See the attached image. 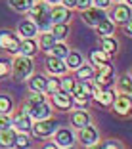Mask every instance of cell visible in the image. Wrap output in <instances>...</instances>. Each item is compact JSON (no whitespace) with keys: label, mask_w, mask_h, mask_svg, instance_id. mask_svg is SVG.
<instances>
[{"label":"cell","mask_w":132,"mask_h":149,"mask_svg":"<svg viewBox=\"0 0 132 149\" xmlns=\"http://www.w3.org/2000/svg\"><path fill=\"white\" fill-rule=\"evenodd\" d=\"M75 141V136H73V132L67 130V128H61V130L56 132V145L57 147H71Z\"/></svg>","instance_id":"obj_15"},{"label":"cell","mask_w":132,"mask_h":149,"mask_svg":"<svg viewBox=\"0 0 132 149\" xmlns=\"http://www.w3.org/2000/svg\"><path fill=\"white\" fill-rule=\"evenodd\" d=\"M0 48L8 50L10 54H19V50H21V40L12 31H0Z\"/></svg>","instance_id":"obj_3"},{"label":"cell","mask_w":132,"mask_h":149,"mask_svg":"<svg viewBox=\"0 0 132 149\" xmlns=\"http://www.w3.org/2000/svg\"><path fill=\"white\" fill-rule=\"evenodd\" d=\"M12 128V118L8 117V113H0V132Z\"/></svg>","instance_id":"obj_36"},{"label":"cell","mask_w":132,"mask_h":149,"mask_svg":"<svg viewBox=\"0 0 132 149\" xmlns=\"http://www.w3.org/2000/svg\"><path fill=\"white\" fill-rule=\"evenodd\" d=\"M19 52L23 54V56H29V57H33L36 54V42L33 38H23L21 40V50Z\"/></svg>","instance_id":"obj_25"},{"label":"cell","mask_w":132,"mask_h":149,"mask_svg":"<svg viewBox=\"0 0 132 149\" xmlns=\"http://www.w3.org/2000/svg\"><path fill=\"white\" fill-rule=\"evenodd\" d=\"M17 31L23 38H33L36 35V31H38V27H36L35 21H21L17 27Z\"/></svg>","instance_id":"obj_17"},{"label":"cell","mask_w":132,"mask_h":149,"mask_svg":"<svg viewBox=\"0 0 132 149\" xmlns=\"http://www.w3.org/2000/svg\"><path fill=\"white\" fill-rule=\"evenodd\" d=\"M12 67H13V77H15L17 80H23V79H27V77L31 74V71H33V61H31V57H29V56H23V54H19V56H15Z\"/></svg>","instance_id":"obj_2"},{"label":"cell","mask_w":132,"mask_h":149,"mask_svg":"<svg viewBox=\"0 0 132 149\" xmlns=\"http://www.w3.org/2000/svg\"><path fill=\"white\" fill-rule=\"evenodd\" d=\"M98 130L96 126H92V124H86V126L79 128V140L82 145H94L98 141Z\"/></svg>","instance_id":"obj_7"},{"label":"cell","mask_w":132,"mask_h":149,"mask_svg":"<svg viewBox=\"0 0 132 149\" xmlns=\"http://www.w3.org/2000/svg\"><path fill=\"white\" fill-rule=\"evenodd\" d=\"M57 90H61V80L50 79L48 82H46V92H48V94H54V92H57Z\"/></svg>","instance_id":"obj_34"},{"label":"cell","mask_w":132,"mask_h":149,"mask_svg":"<svg viewBox=\"0 0 132 149\" xmlns=\"http://www.w3.org/2000/svg\"><path fill=\"white\" fill-rule=\"evenodd\" d=\"M128 6H130V8H132V0H128Z\"/></svg>","instance_id":"obj_46"},{"label":"cell","mask_w":132,"mask_h":149,"mask_svg":"<svg viewBox=\"0 0 132 149\" xmlns=\"http://www.w3.org/2000/svg\"><path fill=\"white\" fill-rule=\"evenodd\" d=\"M8 71H10V65L6 61H0V79H2V77H6V74H8Z\"/></svg>","instance_id":"obj_40"},{"label":"cell","mask_w":132,"mask_h":149,"mask_svg":"<svg viewBox=\"0 0 132 149\" xmlns=\"http://www.w3.org/2000/svg\"><path fill=\"white\" fill-rule=\"evenodd\" d=\"M94 2L92 0H77V8H80V10H86V8H90Z\"/></svg>","instance_id":"obj_39"},{"label":"cell","mask_w":132,"mask_h":149,"mask_svg":"<svg viewBox=\"0 0 132 149\" xmlns=\"http://www.w3.org/2000/svg\"><path fill=\"white\" fill-rule=\"evenodd\" d=\"M33 4H35V0H10V6L15 12H29Z\"/></svg>","instance_id":"obj_29"},{"label":"cell","mask_w":132,"mask_h":149,"mask_svg":"<svg viewBox=\"0 0 132 149\" xmlns=\"http://www.w3.org/2000/svg\"><path fill=\"white\" fill-rule=\"evenodd\" d=\"M94 79H96V84L100 86H109L115 80V69L109 63H103V65H98V69L94 71Z\"/></svg>","instance_id":"obj_4"},{"label":"cell","mask_w":132,"mask_h":149,"mask_svg":"<svg viewBox=\"0 0 132 149\" xmlns=\"http://www.w3.org/2000/svg\"><path fill=\"white\" fill-rule=\"evenodd\" d=\"M124 33H126L128 36H132V17L128 19L126 23H124Z\"/></svg>","instance_id":"obj_41"},{"label":"cell","mask_w":132,"mask_h":149,"mask_svg":"<svg viewBox=\"0 0 132 149\" xmlns=\"http://www.w3.org/2000/svg\"><path fill=\"white\" fill-rule=\"evenodd\" d=\"M46 82H48V79H44L42 74H35L29 80V88L33 92H46Z\"/></svg>","instance_id":"obj_22"},{"label":"cell","mask_w":132,"mask_h":149,"mask_svg":"<svg viewBox=\"0 0 132 149\" xmlns=\"http://www.w3.org/2000/svg\"><path fill=\"white\" fill-rule=\"evenodd\" d=\"M117 90L124 96H130L132 97V79L128 74H123L119 80H117Z\"/></svg>","instance_id":"obj_23"},{"label":"cell","mask_w":132,"mask_h":149,"mask_svg":"<svg viewBox=\"0 0 132 149\" xmlns=\"http://www.w3.org/2000/svg\"><path fill=\"white\" fill-rule=\"evenodd\" d=\"M61 4L67 6V8H75V6H77V0H61Z\"/></svg>","instance_id":"obj_42"},{"label":"cell","mask_w":132,"mask_h":149,"mask_svg":"<svg viewBox=\"0 0 132 149\" xmlns=\"http://www.w3.org/2000/svg\"><path fill=\"white\" fill-rule=\"evenodd\" d=\"M52 101H54V105H56L57 109H69V107L73 105L71 94L65 92V90H57V92H54Z\"/></svg>","instance_id":"obj_11"},{"label":"cell","mask_w":132,"mask_h":149,"mask_svg":"<svg viewBox=\"0 0 132 149\" xmlns=\"http://www.w3.org/2000/svg\"><path fill=\"white\" fill-rule=\"evenodd\" d=\"M65 63H67V69H79L80 65H82V56L77 52H69L65 57Z\"/></svg>","instance_id":"obj_26"},{"label":"cell","mask_w":132,"mask_h":149,"mask_svg":"<svg viewBox=\"0 0 132 149\" xmlns=\"http://www.w3.org/2000/svg\"><path fill=\"white\" fill-rule=\"evenodd\" d=\"M117 48H119V44H117V40H115L113 36H103V38H101V50H105L109 56L117 52Z\"/></svg>","instance_id":"obj_28"},{"label":"cell","mask_w":132,"mask_h":149,"mask_svg":"<svg viewBox=\"0 0 132 149\" xmlns=\"http://www.w3.org/2000/svg\"><path fill=\"white\" fill-rule=\"evenodd\" d=\"M113 2H123V0H113Z\"/></svg>","instance_id":"obj_47"},{"label":"cell","mask_w":132,"mask_h":149,"mask_svg":"<svg viewBox=\"0 0 132 149\" xmlns=\"http://www.w3.org/2000/svg\"><path fill=\"white\" fill-rule=\"evenodd\" d=\"M33 134L38 138H46V136H52L56 132V123L50 120V118H42V120H36V124H33Z\"/></svg>","instance_id":"obj_6"},{"label":"cell","mask_w":132,"mask_h":149,"mask_svg":"<svg viewBox=\"0 0 132 149\" xmlns=\"http://www.w3.org/2000/svg\"><path fill=\"white\" fill-rule=\"evenodd\" d=\"M13 109V101L8 96H0V113H10Z\"/></svg>","instance_id":"obj_33"},{"label":"cell","mask_w":132,"mask_h":149,"mask_svg":"<svg viewBox=\"0 0 132 149\" xmlns=\"http://www.w3.org/2000/svg\"><path fill=\"white\" fill-rule=\"evenodd\" d=\"M92 2H94V6H96V8H100V10L109 8V4H111V0H92Z\"/></svg>","instance_id":"obj_38"},{"label":"cell","mask_w":132,"mask_h":149,"mask_svg":"<svg viewBox=\"0 0 132 149\" xmlns=\"http://www.w3.org/2000/svg\"><path fill=\"white\" fill-rule=\"evenodd\" d=\"M57 2H61V0H48V4L52 6V4H57Z\"/></svg>","instance_id":"obj_44"},{"label":"cell","mask_w":132,"mask_h":149,"mask_svg":"<svg viewBox=\"0 0 132 149\" xmlns=\"http://www.w3.org/2000/svg\"><path fill=\"white\" fill-rule=\"evenodd\" d=\"M52 35L56 36V40H63L67 35H69L67 23H56V25H52Z\"/></svg>","instance_id":"obj_27"},{"label":"cell","mask_w":132,"mask_h":149,"mask_svg":"<svg viewBox=\"0 0 132 149\" xmlns=\"http://www.w3.org/2000/svg\"><path fill=\"white\" fill-rule=\"evenodd\" d=\"M96 31H98V35L103 38V36H113V33H115V25H113V21L111 19H107V17H103L100 23L96 25Z\"/></svg>","instance_id":"obj_18"},{"label":"cell","mask_w":132,"mask_h":149,"mask_svg":"<svg viewBox=\"0 0 132 149\" xmlns=\"http://www.w3.org/2000/svg\"><path fill=\"white\" fill-rule=\"evenodd\" d=\"M75 86H77V82H75V79H71V77H65V79L61 80V90H65V92H69V94H73Z\"/></svg>","instance_id":"obj_35"},{"label":"cell","mask_w":132,"mask_h":149,"mask_svg":"<svg viewBox=\"0 0 132 149\" xmlns=\"http://www.w3.org/2000/svg\"><path fill=\"white\" fill-rule=\"evenodd\" d=\"M50 12H52V6L48 2H35L29 10V15H31V21H35L38 29H48L52 25Z\"/></svg>","instance_id":"obj_1"},{"label":"cell","mask_w":132,"mask_h":149,"mask_svg":"<svg viewBox=\"0 0 132 149\" xmlns=\"http://www.w3.org/2000/svg\"><path fill=\"white\" fill-rule=\"evenodd\" d=\"M71 17V12L67 6H57L54 4L52 6V12H50V19H52V25H56V23H67Z\"/></svg>","instance_id":"obj_9"},{"label":"cell","mask_w":132,"mask_h":149,"mask_svg":"<svg viewBox=\"0 0 132 149\" xmlns=\"http://www.w3.org/2000/svg\"><path fill=\"white\" fill-rule=\"evenodd\" d=\"M82 19H84L86 25L96 27L98 23L103 19V15H101V10L100 8H86V10H82Z\"/></svg>","instance_id":"obj_14"},{"label":"cell","mask_w":132,"mask_h":149,"mask_svg":"<svg viewBox=\"0 0 132 149\" xmlns=\"http://www.w3.org/2000/svg\"><path fill=\"white\" fill-rule=\"evenodd\" d=\"M29 143H31V141H29V138H27L23 132H19L17 138H15V145H17V147H27Z\"/></svg>","instance_id":"obj_37"},{"label":"cell","mask_w":132,"mask_h":149,"mask_svg":"<svg viewBox=\"0 0 132 149\" xmlns=\"http://www.w3.org/2000/svg\"><path fill=\"white\" fill-rule=\"evenodd\" d=\"M29 115H31V118H35V120H42V118H50L52 109H50V105H46V103H36V105H33L31 109H29Z\"/></svg>","instance_id":"obj_16"},{"label":"cell","mask_w":132,"mask_h":149,"mask_svg":"<svg viewBox=\"0 0 132 149\" xmlns=\"http://www.w3.org/2000/svg\"><path fill=\"white\" fill-rule=\"evenodd\" d=\"M46 69H48L52 74H63L67 71V63H63L61 57L50 56L48 59H46Z\"/></svg>","instance_id":"obj_13"},{"label":"cell","mask_w":132,"mask_h":149,"mask_svg":"<svg viewBox=\"0 0 132 149\" xmlns=\"http://www.w3.org/2000/svg\"><path fill=\"white\" fill-rule=\"evenodd\" d=\"M96 100H98V103H101V105H111L113 100H115V94H113V90H101V92L96 96Z\"/></svg>","instance_id":"obj_31"},{"label":"cell","mask_w":132,"mask_h":149,"mask_svg":"<svg viewBox=\"0 0 132 149\" xmlns=\"http://www.w3.org/2000/svg\"><path fill=\"white\" fill-rule=\"evenodd\" d=\"M111 17L115 19V21H119V23H126L128 19L132 17V10L128 4H117L113 8V12H111Z\"/></svg>","instance_id":"obj_12"},{"label":"cell","mask_w":132,"mask_h":149,"mask_svg":"<svg viewBox=\"0 0 132 149\" xmlns=\"http://www.w3.org/2000/svg\"><path fill=\"white\" fill-rule=\"evenodd\" d=\"M12 126L15 128L17 132H29V130L33 128L31 115H29V113H19L17 117L12 118Z\"/></svg>","instance_id":"obj_10"},{"label":"cell","mask_w":132,"mask_h":149,"mask_svg":"<svg viewBox=\"0 0 132 149\" xmlns=\"http://www.w3.org/2000/svg\"><path fill=\"white\" fill-rule=\"evenodd\" d=\"M94 77V67L92 65H80L77 69V79L79 80H90Z\"/></svg>","instance_id":"obj_30"},{"label":"cell","mask_w":132,"mask_h":149,"mask_svg":"<svg viewBox=\"0 0 132 149\" xmlns=\"http://www.w3.org/2000/svg\"><path fill=\"white\" fill-rule=\"evenodd\" d=\"M15 138H17V134H15L12 128L2 130L0 132V145H2V147H13V145H15Z\"/></svg>","instance_id":"obj_20"},{"label":"cell","mask_w":132,"mask_h":149,"mask_svg":"<svg viewBox=\"0 0 132 149\" xmlns=\"http://www.w3.org/2000/svg\"><path fill=\"white\" fill-rule=\"evenodd\" d=\"M67 54H69V50H67V46H65V44H61V42H56V44H54V48H52V56L65 59V57H67Z\"/></svg>","instance_id":"obj_32"},{"label":"cell","mask_w":132,"mask_h":149,"mask_svg":"<svg viewBox=\"0 0 132 149\" xmlns=\"http://www.w3.org/2000/svg\"><path fill=\"white\" fill-rule=\"evenodd\" d=\"M90 59H92V63H96V67L103 65V63H109V54L105 50H92L90 52Z\"/></svg>","instance_id":"obj_24"},{"label":"cell","mask_w":132,"mask_h":149,"mask_svg":"<svg viewBox=\"0 0 132 149\" xmlns=\"http://www.w3.org/2000/svg\"><path fill=\"white\" fill-rule=\"evenodd\" d=\"M113 109H115V113H119V115H130L132 113V97L130 96H124V94L115 96Z\"/></svg>","instance_id":"obj_8"},{"label":"cell","mask_w":132,"mask_h":149,"mask_svg":"<svg viewBox=\"0 0 132 149\" xmlns=\"http://www.w3.org/2000/svg\"><path fill=\"white\" fill-rule=\"evenodd\" d=\"M103 147H105V149H111V147H121V143H117V141H107V143H103Z\"/></svg>","instance_id":"obj_43"},{"label":"cell","mask_w":132,"mask_h":149,"mask_svg":"<svg viewBox=\"0 0 132 149\" xmlns=\"http://www.w3.org/2000/svg\"><path fill=\"white\" fill-rule=\"evenodd\" d=\"M128 77H130V79H132V69H130V71H128Z\"/></svg>","instance_id":"obj_45"},{"label":"cell","mask_w":132,"mask_h":149,"mask_svg":"<svg viewBox=\"0 0 132 149\" xmlns=\"http://www.w3.org/2000/svg\"><path fill=\"white\" fill-rule=\"evenodd\" d=\"M73 96L79 103H86L90 97H94V86L88 80H80V84H77L73 90Z\"/></svg>","instance_id":"obj_5"},{"label":"cell","mask_w":132,"mask_h":149,"mask_svg":"<svg viewBox=\"0 0 132 149\" xmlns=\"http://www.w3.org/2000/svg\"><path fill=\"white\" fill-rule=\"evenodd\" d=\"M56 36L52 35V33H42L40 35V40H38V48H42L44 52H52L54 44H56Z\"/></svg>","instance_id":"obj_21"},{"label":"cell","mask_w":132,"mask_h":149,"mask_svg":"<svg viewBox=\"0 0 132 149\" xmlns=\"http://www.w3.org/2000/svg\"><path fill=\"white\" fill-rule=\"evenodd\" d=\"M71 124L75 128H82L86 124H90V115L86 111H75V113L71 115Z\"/></svg>","instance_id":"obj_19"}]
</instances>
